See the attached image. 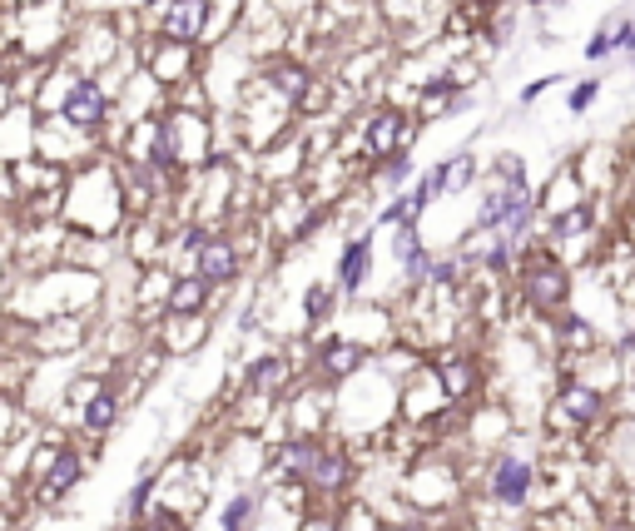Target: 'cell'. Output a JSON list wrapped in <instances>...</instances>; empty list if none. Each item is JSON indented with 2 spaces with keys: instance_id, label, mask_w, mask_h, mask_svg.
Segmentation results:
<instances>
[{
  "instance_id": "cell-1",
  "label": "cell",
  "mask_w": 635,
  "mask_h": 531,
  "mask_svg": "<svg viewBox=\"0 0 635 531\" xmlns=\"http://www.w3.org/2000/svg\"><path fill=\"white\" fill-rule=\"evenodd\" d=\"M526 492H531V462H521V457H502L497 462V472H492V497L497 502H526Z\"/></svg>"
},
{
  "instance_id": "cell-2",
  "label": "cell",
  "mask_w": 635,
  "mask_h": 531,
  "mask_svg": "<svg viewBox=\"0 0 635 531\" xmlns=\"http://www.w3.org/2000/svg\"><path fill=\"white\" fill-rule=\"evenodd\" d=\"M100 115H105V95L95 85H75L65 100V120L70 125H100Z\"/></svg>"
},
{
  "instance_id": "cell-3",
  "label": "cell",
  "mask_w": 635,
  "mask_h": 531,
  "mask_svg": "<svg viewBox=\"0 0 635 531\" xmlns=\"http://www.w3.org/2000/svg\"><path fill=\"white\" fill-rule=\"evenodd\" d=\"M368 264H373V239L363 234V239H353V244L343 249V264H338L343 288H363V283H368Z\"/></svg>"
},
{
  "instance_id": "cell-4",
  "label": "cell",
  "mask_w": 635,
  "mask_h": 531,
  "mask_svg": "<svg viewBox=\"0 0 635 531\" xmlns=\"http://www.w3.org/2000/svg\"><path fill=\"white\" fill-rule=\"evenodd\" d=\"M234 244H204L199 249V283H224V278H234Z\"/></svg>"
},
{
  "instance_id": "cell-5",
  "label": "cell",
  "mask_w": 635,
  "mask_h": 531,
  "mask_svg": "<svg viewBox=\"0 0 635 531\" xmlns=\"http://www.w3.org/2000/svg\"><path fill=\"white\" fill-rule=\"evenodd\" d=\"M199 25H204V5L199 0H174V10L164 15V35H174V40H194Z\"/></svg>"
},
{
  "instance_id": "cell-6",
  "label": "cell",
  "mask_w": 635,
  "mask_h": 531,
  "mask_svg": "<svg viewBox=\"0 0 635 531\" xmlns=\"http://www.w3.org/2000/svg\"><path fill=\"white\" fill-rule=\"evenodd\" d=\"M278 462H283L288 472H308V477H313V472H318V462H323V447H318V442H293Z\"/></svg>"
},
{
  "instance_id": "cell-7",
  "label": "cell",
  "mask_w": 635,
  "mask_h": 531,
  "mask_svg": "<svg viewBox=\"0 0 635 531\" xmlns=\"http://www.w3.org/2000/svg\"><path fill=\"white\" fill-rule=\"evenodd\" d=\"M254 507H258V497H234V502L224 507V527H229V531H249V527H254Z\"/></svg>"
},
{
  "instance_id": "cell-8",
  "label": "cell",
  "mask_w": 635,
  "mask_h": 531,
  "mask_svg": "<svg viewBox=\"0 0 635 531\" xmlns=\"http://www.w3.org/2000/svg\"><path fill=\"white\" fill-rule=\"evenodd\" d=\"M561 293H566V278H561V273H536V278H531V298H536V303L551 308Z\"/></svg>"
},
{
  "instance_id": "cell-9",
  "label": "cell",
  "mask_w": 635,
  "mask_h": 531,
  "mask_svg": "<svg viewBox=\"0 0 635 531\" xmlns=\"http://www.w3.org/2000/svg\"><path fill=\"white\" fill-rule=\"evenodd\" d=\"M566 412L581 417V422H591V417L601 412V402H596V393H586V388H571V393H566Z\"/></svg>"
},
{
  "instance_id": "cell-10",
  "label": "cell",
  "mask_w": 635,
  "mask_h": 531,
  "mask_svg": "<svg viewBox=\"0 0 635 531\" xmlns=\"http://www.w3.org/2000/svg\"><path fill=\"white\" fill-rule=\"evenodd\" d=\"M353 363H358V348H353V343H333V348H328V373H333V378L353 373Z\"/></svg>"
},
{
  "instance_id": "cell-11",
  "label": "cell",
  "mask_w": 635,
  "mask_h": 531,
  "mask_svg": "<svg viewBox=\"0 0 635 531\" xmlns=\"http://www.w3.org/2000/svg\"><path fill=\"white\" fill-rule=\"evenodd\" d=\"M278 383H283V363H278V358H258L254 388H263V393H268V388H278Z\"/></svg>"
},
{
  "instance_id": "cell-12",
  "label": "cell",
  "mask_w": 635,
  "mask_h": 531,
  "mask_svg": "<svg viewBox=\"0 0 635 531\" xmlns=\"http://www.w3.org/2000/svg\"><path fill=\"white\" fill-rule=\"evenodd\" d=\"M75 472H80V457H70V452H65V457L55 462V472H50V492H65V487L75 482Z\"/></svg>"
},
{
  "instance_id": "cell-13",
  "label": "cell",
  "mask_w": 635,
  "mask_h": 531,
  "mask_svg": "<svg viewBox=\"0 0 635 531\" xmlns=\"http://www.w3.org/2000/svg\"><path fill=\"white\" fill-rule=\"evenodd\" d=\"M397 125H402V120H392V115H382L378 125H373V134H368V144H373L378 154H387V149H392V134H397Z\"/></svg>"
},
{
  "instance_id": "cell-14",
  "label": "cell",
  "mask_w": 635,
  "mask_h": 531,
  "mask_svg": "<svg viewBox=\"0 0 635 531\" xmlns=\"http://www.w3.org/2000/svg\"><path fill=\"white\" fill-rule=\"evenodd\" d=\"M110 417H115V398H110V393H100V398L90 402L85 422H90V427H110Z\"/></svg>"
},
{
  "instance_id": "cell-15",
  "label": "cell",
  "mask_w": 635,
  "mask_h": 531,
  "mask_svg": "<svg viewBox=\"0 0 635 531\" xmlns=\"http://www.w3.org/2000/svg\"><path fill=\"white\" fill-rule=\"evenodd\" d=\"M442 378H447V393H467V383H472V373H467L462 358H452V363L442 368Z\"/></svg>"
},
{
  "instance_id": "cell-16",
  "label": "cell",
  "mask_w": 635,
  "mask_h": 531,
  "mask_svg": "<svg viewBox=\"0 0 635 531\" xmlns=\"http://www.w3.org/2000/svg\"><path fill=\"white\" fill-rule=\"evenodd\" d=\"M343 472H348V467H343V457H323V462H318V472H313V482L338 487V482H343Z\"/></svg>"
},
{
  "instance_id": "cell-17",
  "label": "cell",
  "mask_w": 635,
  "mask_h": 531,
  "mask_svg": "<svg viewBox=\"0 0 635 531\" xmlns=\"http://www.w3.org/2000/svg\"><path fill=\"white\" fill-rule=\"evenodd\" d=\"M328 308H333V293H328V288H313V293H308V313H313V318H328Z\"/></svg>"
},
{
  "instance_id": "cell-18",
  "label": "cell",
  "mask_w": 635,
  "mask_h": 531,
  "mask_svg": "<svg viewBox=\"0 0 635 531\" xmlns=\"http://www.w3.org/2000/svg\"><path fill=\"white\" fill-rule=\"evenodd\" d=\"M154 159H159V164H169V159H174V130H169V125H164L159 139H154Z\"/></svg>"
},
{
  "instance_id": "cell-19",
  "label": "cell",
  "mask_w": 635,
  "mask_h": 531,
  "mask_svg": "<svg viewBox=\"0 0 635 531\" xmlns=\"http://www.w3.org/2000/svg\"><path fill=\"white\" fill-rule=\"evenodd\" d=\"M199 298H204V283H184V288L174 293V308H194Z\"/></svg>"
},
{
  "instance_id": "cell-20",
  "label": "cell",
  "mask_w": 635,
  "mask_h": 531,
  "mask_svg": "<svg viewBox=\"0 0 635 531\" xmlns=\"http://www.w3.org/2000/svg\"><path fill=\"white\" fill-rule=\"evenodd\" d=\"M407 174H412V164H407V159H397V164H387V184H402Z\"/></svg>"
},
{
  "instance_id": "cell-21",
  "label": "cell",
  "mask_w": 635,
  "mask_h": 531,
  "mask_svg": "<svg viewBox=\"0 0 635 531\" xmlns=\"http://www.w3.org/2000/svg\"><path fill=\"white\" fill-rule=\"evenodd\" d=\"M591 95H596V85H581V90L571 95V110H586V105H591Z\"/></svg>"
},
{
  "instance_id": "cell-22",
  "label": "cell",
  "mask_w": 635,
  "mask_h": 531,
  "mask_svg": "<svg viewBox=\"0 0 635 531\" xmlns=\"http://www.w3.org/2000/svg\"><path fill=\"white\" fill-rule=\"evenodd\" d=\"M581 224H586V214H566V219H561V224H556V234H576V229H581Z\"/></svg>"
},
{
  "instance_id": "cell-23",
  "label": "cell",
  "mask_w": 635,
  "mask_h": 531,
  "mask_svg": "<svg viewBox=\"0 0 635 531\" xmlns=\"http://www.w3.org/2000/svg\"><path fill=\"white\" fill-rule=\"evenodd\" d=\"M621 45H631L635 50V25H626V40H621Z\"/></svg>"
},
{
  "instance_id": "cell-24",
  "label": "cell",
  "mask_w": 635,
  "mask_h": 531,
  "mask_svg": "<svg viewBox=\"0 0 635 531\" xmlns=\"http://www.w3.org/2000/svg\"><path fill=\"white\" fill-rule=\"evenodd\" d=\"M631 353H635V333H631Z\"/></svg>"
}]
</instances>
